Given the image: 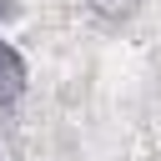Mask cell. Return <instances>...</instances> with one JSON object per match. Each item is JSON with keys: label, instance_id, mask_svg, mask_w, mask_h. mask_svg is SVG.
Masks as SVG:
<instances>
[{"label": "cell", "instance_id": "cell-1", "mask_svg": "<svg viewBox=\"0 0 161 161\" xmlns=\"http://www.w3.org/2000/svg\"><path fill=\"white\" fill-rule=\"evenodd\" d=\"M30 86V70H25V55L0 35V111H10Z\"/></svg>", "mask_w": 161, "mask_h": 161}, {"label": "cell", "instance_id": "cell-2", "mask_svg": "<svg viewBox=\"0 0 161 161\" xmlns=\"http://www.w3.org/2000/svg\"><path fill=\"white\" fill-rule=\"evenodd\" d=\"M141 5H146V0H86V10H91L101 25H126V20L141 15Z\"/></svg>", "mask_w": 161, "mask_h": 161}, {"label": "cell", "instance_id": "cell-3", "mask_svg": "<svg viewBox=\"0 0 161 161\" xmlns=\"http://www.w3.org/2000/svg\"><path fill=\"white\" fill-rule=\"evenodd\" d=\"M15 15V0H0V20H10Z\"/></svg>", "mask_w": 161, "mask_h": 161}]
</instances>
